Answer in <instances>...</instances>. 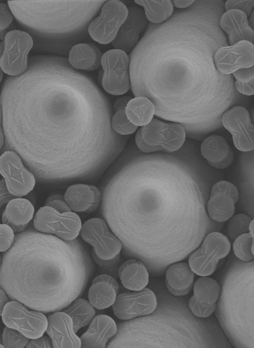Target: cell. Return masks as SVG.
Wrapping results in <instances>:
<instances>
[{"label":"cell","mask_w":254,"mask_h":348,"mask_svg":"<svg viewBox=\"0 0 254 348\" xmlns=\"http://www.w3.org/2000/svg\"><path fill=\"white\" fill-rule=\"evenodd\" d=\"M144 142L150 146L158 148L161 152L172 153L180 150L187 139V133L181 124L153 118L140 127Z\"/></svg>","instance_id":"obj_11"},{"label":"cell","mask_w":254,"mask_h":348,"mask_svg":"<svg viewBox=\"0 0 254 348\" xmlns=\"http://www.w3.org/2000/svg\"><path fill=\"white\" fill-rule=\"evenodd\" d=\"M15 233L10 226L2 223L0 224V252L4 253L12 247L15 240Z\"/></svg>","instance_id":"obj_39"},{"label":"cell","mask_w":254,"mask_h":348,"mask_svg":"<svg viewBox=\"0 0 254 348\" xmlns=\"http://www.w3.org/2000/svg\"><path fill=\"white\" fill-rule=\"evenodd\" d=\"M44 205L52 207L61 213L71 211L64 199V195L61 194H54L49 196Z\"/></svg>","instance_id":"obj_41"},{"label":"cell","mask_w":254,"mask_h":348,"mask_svg":"<svg viewBox=\"0 0 254 348\" xmlns=\"http://www.w3.org/2000/svg\"><path fill=\"white\" fill-rule=\"evenodd\" d=\"M0 173L8 191L16 197L28 195L34 189L36 179L24 166L20 156L12 150L0 157Z\"/></svg>","instance_id":"obj_13"},{"label":"cell","mask_w":254,"mask_h":348,"mask_svg":"<svg viewBox=\"0 0 254 348\" xmlns=\"http://www.w3.org/2000/svg\"><path fill=\"white\" fill-rule=\"evenodd\" d=\"M181 11L148 26L130 53V88L152 101L157 117L181 124L187 138L197 141L237 91L233 76L214 62L217 50L229 45L219 26L222 11L201 2Z\"/></svg>","instance_id":"obj_1"},{"label":"cell","mask_w":254,"mask_h":348,"mask_svg":"<svg viewBox=\"0 0 254 348\" xmlns=\"http://www.w3.org/2000/svg\"><path fill=\"white\" fill-rule=\"evenodd\" d=\"M231 245L226 236L217 231L207 234L200 246L189 256L188 263L195 274L199 276L212 275L220 260L230 253Z\"/></svg>","instance_id":"obj_6"},{"label":"cell","mask_w":254,"mask_h":348,"mask_svg":"<svg viewBox=\"0 0 254 348\" xmlns=\"http://www.w3.org/2000/svg\"><path fill=\"white\" fill-rule=\"evenodd\" d=\"M194 274L189 263H174L169 266L166 272V288L174 296L186 295L193 288Z\"/></svg>","instance_id":"obj_26"},{"label":"cell","mask_w":254,"mask_h":348,"mask_svg":"<svg viewBox=\"0 0 254 348\" xmlns=\"http://www.w3.org/2000/svg\"><path fill=\"white\" fill-rule=\"evenodd\" d=\"M118 275L123 286L130 291L142 290L149 282L147 269L138 259H130L122 263L119 268Z\"/></svg>","instance_id":"obj_28"},{"label":"cell","mask_w":254,"mask_h":348,"mask_svg":"<svg viewBox=\"0 0 254 348\" xmlns=\"http://www.w3.org/2000/svg\"><path fill=\"white\" fill-rule=\"evenodd\" d=\"M35 208L27 199L16 197L7 203L2 213V223L10 226L16 234L24 231L33 219Z\"/></svg>","instance_id":"obj_25"},{"label":"cell","mask_w":254,"mask_h":348,"mask_svg":"<svg viewBox=\"0 0 254 348\" xmlns=\"http://www.w3.org/2000/svg\"><path fill=\"white\" fill-rule=\"evenodd\" d=\"M249 233L253 239L252 252L254 255V218L252 219L249 227Z\"/></svg>","instance_id":"obj_49"},{"label":"cell","mask_w":254,"mask_h":348,"mask_svg":"<svg viewBox=\"0 0 254 348\" xmlns=\"http://www.w3.org/2000/svg\"><path fill=\"white\" fill-rule=\"evenodd\" d=\"M81 239L92 247L96 256L109 260L120 254L122 244L101 218L93 217L85 221L80 232Z\"/></svg>","instance_id":"obj_12"},{"label":"cell","mask_w":254,"mask_h":348,"mask_svg":"<svg viewBox=\"0 0 254 348\" xmlns=\"http://www.w3.org/2000/svg\"><path fill=\"white\" fill-rule=\"evenodd\" d=\"M157 306L153 291L144 288L138 291L118 294L112 309L114 315L121 320H129L152 313Z\"/></svg>","instance_id":"obj_14"},{"label":"cell","mask_w":254,"mask_h":348,"mask_svg":"<svg viewBox=\"0 0 254 348\" xmlns=\"http://www.w3.org/2000/svg\"><path fill=\"white\" fill-rule=\"evenodd\" d=\"M11 299L9 298L5 291L2 289H0V314L1 313L2 310L5 305L10 302Z\"/></svg>","instance_id":"obj_48"},{"label":"cell","mask_w":254,"mask_h":348,"mask_svg":"<svg viewBox=\"0 0 254 348\" xmlns=\"http://www.w3.org/2000/svg\"><path fill=\"white\" fill-rule=\"evenodd\" d=\"M128 16L112 45L115 49L130 53L138 44L140 34L147 28L148 21L143 9L136 6L128 7Z\"/></svg>","instance_id":"obj_18"},{"label":"cell","mask_w":254,"mask_h":348,"mask_svg":"<svg viewBox=\"0 0 254 348\" xmlns=\"http://www.w3.org/2000/svg\"><path fill=\"white\" fill-rule=\"evenodd\" d=\"M201 156L211 167L223 170L229 167L234 160V152L226 139L221 135L207 136L199 146Z\"/></svg>","instance_id":"obj_22"},{"label":"cell","mask_w":254,"mask_h":348,"mask_svg":"<svg viewBox=\"0 0 254 348\" xmlns=\"http://www.w3.org/2000/svg\"><path fill=\"white\" fill-rule=\"evenodd\" d=\"M221 122L231 135L242 133L252 124L248 110L239 105L232 106L225 110L221 115Z\"/></svg>","instance_id":"obj_30"},{"label":"cell","mask_w":254,"mask_h":348,"mask_svg":"<svg viewBox=\"0 0 254 348\" xmlns=\"http://www.w3.org/2000/svg\"><path fill=\"white\" fill-rule=\"evenodd\" d=\"M117 332L114 320L107 315L95 316L80 337L82 348H104Z\"/></svg>","instance_id":"obj_23"},{"label":"cell","mask_w":254,"mask_h":348,"mask_svg":"<svg viewBox=\"0 0 254 348\" xmlns=\"http://www.w3.org/2000/svg\"><path fill=\"white\" fill-rule=\"evenodd\" d=\"M128 119L137 127L149 123L155 115V107L152 101L144 96H136L128 102L125 109Z\"/></svg>","instance_id":"obj_29"},{"label":"cell","mask_w":254,"mask_h":348,"mask_svg":"<svg viewBox=\"0 0 254 348\" xmlns=\"http://www.w3.org/2000/svg\"><path fill=\"white\" fill-rule=\"evenodd\" d=\"M0 207L4 204H6L12 199L16 198L8 191L3 179H2L0 182Z\"/></svg>","instance_id":"obj_46"},{"label":"cell","mask_w":254,"mask_h":348,"mask_svg":"<svg viewBox=\"0 0 254 348\" xmlns=\"http://www.w3.org/2000/svg\"><path fill=\"white\" fill-rule=\"evenodd\" d=\"M126 107L120 108L114 111L111 119V126L113 131L119 135L128 136L136 133L138 127L128 119L125 111Z\"/></svg>","instance_id":"obj_34"},{"label":"cell","mask_w":254,"mask_h":348,"mask_svg":"<svg viewBox=\"0 0 254 348\" xmlns=\"http://www.w3.org/2000/svg\"><path fill=\"white\" fill-rule=\"evenodd\" d=\"M26 348H52V340L50 336H42L39 338L30 339Z\"/></svg>","instance_id":"obj_44"},{"label":"cell","mask_w":254,"mask_h":348,"mask_svg":"<svg viewBox=\"0 0 254 348\" xmlns=\"http://www.w3.org/2000/svg\"><path fill=\"white\" fill-rule=\"evenodd\" d=\"M76 239L65 241L39 232L17 236L1 258L0 288L31 309L63 310L82 295L95 270Z\"/></svg>","instance_id":"obj_3"},{"label":"cell","mask_w":254,"mask_h":348,"mask_svg":"<svg viewBox=\"0 0 254 348\" xmlns=\"http://www.w3.org/2000/svg\"><path fill=\"white\" fill-rule=\"evenodd\" d=\"M134 2L143 7L147 19L154 24L166 22L174 12V6L171 0H136Z\"/></svg>","instance_id":"obj_31"},{"label":"cell","mask_w":254,"mask_h":348,"mask_svg":"<svg viewBox=\"0 0 254 348\" xmlns=\"http://www.w3.org/2000/svg\"><path fill=\"white\" fill-rule=\"evenodd\" d=\"M242 262L217 276L221 292L214 314L233 348H254V263Z\"/></svg>","instance_id":"obj_4"},{"label":"cell","mask_w":254,"mask_h":348,"mask_svg":"<svg viewBox=\"0 0 254 348\" xmlns=\"http://www.w3.org/2000/svg\"><path fill=\"white\" fill-rule=\"evenodd\" d=\"M30 339L17 330L5 326L3 330L2 341L6 348H24Z\"/></svg>","instance_id":"obj_36"},{"label":"cell","mask_w":254,"mask_h":348,"mask_svg":"<svg viewBox=\"0 0 254 348\" xmlns=\"http://www.w3.org/2000/svg\"><path fill=\"white\" fill-rule=\"evenodd\" d=\"M219 26L230 45L242 41L254 44V30L250 25L248 17L243 11L225 10L220 17Z\"/></svg>","instance_id":"obj_21"},{"label":"cell","mask_w":254,"mask_h":348,"mask_svg":"<svg viewBox=\"0 0 254 348\" xmlns=\"http://www.w3.org/2000/svg\"><path fill=\"white\" fill-rule=\"evenodd\" d=\"M101 67L103 71L101 85L106 92L118 96L129 90L130 59L127 53L115 48L107 50L103 54Z\"/></svg>","instance_id":"obj_8"},{"label":"cell","mask_w":254,"mask_h":348,"mask_svg":"<svg viewBox=\"0 0 254 348\" xmlns=\"http://www.w3.org/2000/svg\"><path fill=\"white\" fill-rule=\"evenodd\" d=\"M43 313L30 309L20 302L11 300L4 307L0 316L5 326L32 339L43 336L47 330L48 319Z\"/></svg>","instance_id":"obj_10"},{"label":"cell","mask_w":254,"mask_h":348,"mask_svg":"<svg viewBox=\"0 0 254 348\" xmlns=\"http://www.w3.org/2000/svg\"><path fill=\"white\" fill-rule=\"evenodd\" d=\"M234 87L242 95L250 96L254 95V81L246 84H240L234 81Z\"/></svg>","instance_id":"obj_45"},{"label":"cell","mask_w":254,"mask_h":348,"mask_svg":"<svg viewBox=\"0 0 254 348\" xmlns=\"http://www.w3.org/2000/svg\"><path fill=\"white\" fill-rule=\"evenodd\" d=\"M119 289L116 278L108 274H100L92 281L88 290L89 301L97 309H105L114 303Z\"/></svg>","instance_id":"obj_24"},{"label":"cell","mask_w":254,"mask_h":348,"mask_svg":"<svg viewBox=\"0 0 254 348\" xmlns=\"http://www.w3.org/2000/svg\"><path fill=\"white\" fill-rule=\"evenodd\" d=\"M234 81L238 83L246 84L254 81V65L240 69L232 75Z\"/></svg>","instance_id":"obj_43"},{"label":"cell","mask_w":254,"mask_h":348,"mask_svg":"<svg viewBox=\"0 0 254 348\" xmlns=\"http://www.w3.org/2000/svg\"><path fill=\"white\" fill-rule=\"evenodd\" d=\"M250 117H251L252 123L254 125V108L252 112L250 114Z\"/></svg>","instance_id":"obj_51"},{"label":"cell","mask_w":254,"mask_h":348,"mask_svg":"<svg viewBox=\"0 0 254 348\" xmlns=\"http://www.w3.org/2000/svg\"><path fill=\"white\" fill-rule=\"evenodd\" d=\"M91 257L96 263L98 271L100 274H108L116 279L119 278L118 271L121 265L120 254L113 259L104 260L98 258L92 249Z\"/></svg>","instance_id":"obj_38"},{"label":"cell","mask_w":254,"mask_h":348,"mask_svg":"<svg viewBox=\"0 0 254 348\" xmlns=\"http://www.w3.org/2000/svg\"><path fill=\"white\" fill-rule=\"evenodd\" d=\"M225 10L237 9L244 12L248 18L254 9V0H227L224 3Z\"/></svg>","instance_id":"obj_40"},{"label":"cell","mask_w":254,"mask_h":348,"mask_svg":"<svg viewBox=\"0 0 254 348\" xmlns=\"http://www.w3.org/2000/svg\"><path fill=\"white\" fill-rule=\"evenodd\" d=\"M33 45V39L28 32L18 29L8 31L0 44L1 71L12 77L24 74L28 68V55Z\"/></svg>","instance_id":"obj_5"},{"label":"cell","mask_w":254,"mask_h":348,"mask_svg":"<svg viewBox=\"0 0 254 348\" xmlns=\"http://www.w3.org/2000/svg\"><path fill=\"white\" fill-rule=\"evenodd\" d=\"M128 14L122 1L109 0L102 5L99 15L88 24L87 32L92 40L100 44L112 43Z\"/></svg>","instance_id":"obj_9"},{"label":"cell","mask_w":254,"mask_h":348,"mask_svg":"<svg viewBox=\"0 0 254 348\" xmlns=\"http://www.w3.org/2000/svg\"><path fill=\"white\" fill-rule=\"evenodd\" d=\"M253 239L250 233L241 235L233 242L232 251L239 260L245 262L254 261L252 252Z\"/></svg>","instance_id":"obj_33"},{"label":"cell","mask_w":254,"mask_h":348,"mask_svg":"<svg viewBox=\"0 0 254 348\" xmlns=\"http://www.w3.org/2000/svg\"><path fill=\"white\" fill-rule=\"evenodd\" d=\"M239 193L237 186L225 180H220L212 186L206 204L208 216L217 222L229 220L234 215Z\"/></svg>","instance_id":"obj_15"},{"label":"cell","mask_w":254,"mask_h":348,"mask_svg":"<svg viewBox=\"0 0 254 348\" xmlns=\"http://www.w3.org/2000/svg\"><path fill=\"white\" fill-rule=\"evenodd\" d=\"M102 55L100 49L94 44L78 43L69 50L67 61L69 66L74 69L93 71L101 66Z\"/></svg>","instance_id":"obj_27"},{"label":"cell","mask_w":254,"mask_h":348,"mask_svg":"<svg viewBox=\"0 0 254 348\" xmlns=\"http://www.w3.org/2000/svg\"><path fill=\"white\" fill-rule=\"evenodd\" d=\"M214 62L217 70L226 75L251 67L254 65V44L242 41L222 46L215 52Z\"/></svg>","instance_id":"obj_16"},{"label":"cell","mask_w":254,"mask_h":348,"mask_svg":"<svg viewBox=\"0 0 254 348\" xmlns=\"http://www.w3.org/2000/svg\"><path fill=\"white\" fill-rule=\"evenodd\" d=\"M4 144V134L1 126H0V148L1 149Z\"/></svg>","instance_id":"obj_50"},{"label":"cell","mask_w":254,"mask_h":348,"mask_svg":"<svg viewBox=\"0 0 254 348\" xmlns=\"http://www.w3.org/2000/svg\"><path fill=\"white\" fill-rule=\"evenodd\" d=\"M64 195L71 211L75 213L94 212L99 206L102 197L96 186L81 183L69 186Z\"/></svg>","instance_id":"obj_20"},{"label":"cell","mask_w":254,"mask_h":348,"mask_svg":"<svg viewBox=\"0 0 254 348\" xmlns=\"http://www.w3.org/2000/svg\"><path fill=\"white\" fill-rule=\"evenodd\" d=\"M174 6L177 8L182 9L190 7L195 1L193 0H171Z\"/></svg>","instance_id":"obj_47"},{"label":"cell","mask_w":254,"mask_h":348,"mask_svg":"<svg viewBox=\"0 0 254 348\" xmlns=\"http://www.w3.org/2000/svg\"><path fill=\"white\" fill-rule=\"evenodd\" d=\"M235 148L238 151L248 153L254 151V125L249 127L240 134L232 135Z\"/></svg>","instance_id":"obj_37"},{"label":"cell","mask_w":254,"mask_h":348,"mask_svg":"<svg viewBox=\"0 0 254 348\" xmlns=\"http://www.w3.org/2000/svg\"><path fill=\"white\" fill-rule=\"evenodd\" d=\"M252 219L244 213L234 215L229 220L227 226L228 238L234 241L245 233H249V227Z\"/></svg>","instance_id":"obj_35"},{"label":"cell","mask_w":254,"mask_h":348,"mask_svg":"<svg viewBox=\"0 0 254 348\" xmlns=\"http://www.w3.org/2000/svg\"><path fill=\"white\" fill-rule=\"evenodd\" d=\"M193 295L189 301V307L195 317L205 318L214 313L221 292V287L215 279L200 276L194 283Z\"/></svg>","instance_id":"obj_17"},{"label":"cell","mask_w":254,"mask_h":348,"mask_svg":"<svg viewBox=\"0 0 254 348\" xmlns=\"http://www.w3.org/2000/svg\"><path fill=\"white\" fill-rule=\"evenodd\" d=\"M33 225L36 231L54 235L69 242L75 240L80 235L82 224L75 212L61 213L52 207L44 205L35 213Z\"/></svg>","instance_id":"obj_7"},{"label":"cell","mask_w":254,"mask_h":348,"mask_svg":"<svg viewBox=\"0 0 254 348\" xmlns=\"http://www.w3.org/2000/svg\"><path fill=\"white\" fill-rule=\"evenodd\" d=\"M63 311L70 317L75 333L88 325L96 314L95 308L89 301L79 297L73 300Z\"/></svg>","instance_id":"obj_32"},{"label":"cell","mask_w":254,"mask_h":348,"mask_svg":"<svg viewBox=\"0 0 254 348\" xmlns=\"http://www.w3.org/2000/svg\"><path fill=\"white\" fill-rule=\"evenodd\" d=\"M13 20V13L8 5L5 3H0V30L1 33L11 24Z\"/></svg>","instance_id":"obj_42"},{"label":"cell","mask_w":254,"mask_h":348,"mask_svg":"<svg viewBox=\"0 0 254 348\" xmlns=\"http://www.w3.org/2000/svg\"><path fill=\"white\" fill-rule=\"evenodd\" d=\"M46 333L51 338L54 348H79L80 338L74 332L70 317L62 311L50 314Z\"/></svg>","instance_id":"obj_19"},{"label":"cell","mask_w":254,"mask_h":348,"mask_svg":"<svg viewBox=\"0 0 254 348\" xmlns=\"http://www.w3.org/2000/svg\"><path fill=\"white\" fill-rule=\"evenodd\" d=\"M53 85L2 92L0 125L9 148L18 154L40 148L54 155L93 149L110 161L118 157L128 137L112 129V109L100 90L88 94L96 86L83 91Z\"/></svg>","instance_id":"obj_2"}]
</instances>
